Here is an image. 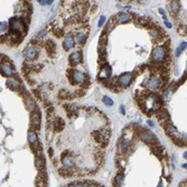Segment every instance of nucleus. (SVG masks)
<instances>
[{"label":"nucleus","mask_w":187,"mask_h":187,"mask_svg":"<svg viewBox=\"0 0 187 187\" xmlns=\"http://www.w3.org/2000/svg\"><path fill=\"white\" fill-rule=\"evenodd\" d=\"M160 84H161V81L157 76H151L148 81V87H150V89H158Z\"/></svg>","instance_id":"1a4fd4ad"},{"label":"nucleus","mask_w":187,"mask_h":187,"mask_svg":"<svg viewBox=\"0 0 187 187\" xmlns=\"http://www.w3.org/2000/svg\"><path fill=\"white\" fill-rule=\"evenodd\" d=\"M130 16L128 14H124V13H122V14H120V16L118 17V20H117V24H124V22H130Z\"/></svg>","instance_id":"ddd939ff"},{"label":"nucleus","mask_w":187,"mask_h":187,"mask_svg":"<svg viewBox=\"0 0 187 187\" xmlns=\"http://www.w3.org/2000/svg\"><path fill=\"white\" fill-rule=\"evenodd\" d=\"M131 81H132V75L131 74H123L122 76L119 79V83L122 85L123 87H128L130 83H131Z\"/></svg>","instance_id":"6e6552de"},{"label":"nucleus","mask_w":187,"mask_h":187,"mask_svg":"<svg viewBox=\"0 0 187 187\" xmlns=\"http://www.w3.org/2000/svg\"><path fill=\"white\" fill-rule=\"evenodd\" d=\"M102 102L104 103V104H107V105H113V100L112 99H110L109 96H103V99H102Z\"/></svg>","instance_id":"4be33fe9"},{"label":"nucleus","mask_w":187,"mask_h":187,"mask_svg":"<svg viewBox=\"0 0 187 187\" xmlns=\"http://www.w3.org/2000/svg\"><path fill=\"white\" fill-rule=\"evenodd\" d=\"M54 0H43V5H52Z\"/></svg>","instance_id":"7c9ffc66"},{"label":"nucleus","mask_w":187,"mask_h":187,"mask_svg":"<svg viewBox=\"0 0 187 187\" xmlns=\"http://www.w3.org/2000/svg\"><path fill=\"white\" fill-rule=\"evenodd\" d=\"M158 11H159V14L161 15V16H163V15H165V9H163V8H159Z\"/></svg>","instance_id":"2f4dec72"},{"label":"nucleus","mask_w":187,"mask_h":187,"mask_svg":"<svg viewBox=\"0 0 187 187\" xmlns=\"http://www.w3.org/2000/svg\"><path fill=\"white\" fill-rule=\"evenodd\" d=\"M164 24H165V26L166 27H167V28H173V25H172V24H170V22H168V20H165V22H164Z\"/></svg>","instance_id":"c756f323"},{"label":"nucleus","mask_w":187,"mask_h":187,"mask_svg":"<svg viewBox=\"0 0 187 187\" xmlns=\"http://www.w3.org/2000/svg\"><path fill=\"white\" fill-rule=\"evenodd\" d=\"M46 33H47V30H46V29H44V30H42V31H40V33H39V34H38L36 37H37V38H42L43 36H45V35H46Z\"/></svg>","instance_id":"cd10ccee"},{"label":"nucleus","mask_w":187,"mask_h":187,"mask_svg":"<svg viewBox=\"0 0 187 187\" xmlns=\"http://www.w3.org/2000/svg\"><path fill=\"white\" fill-rule=\"evenodd\" d=\"M26 103H27V107H28L30 110H33V109L36 108V104H35V102L31 100V99H27Z\"/></svg>","instance_id":"b1692460"},{"label":"nucleus","mask_w":187,"mask_h":187,"mask_svg":"<svg viewBox=\"0 0 187 187\" xmlns=\"http://www.w3.org/2000/svg\"><path fill=\"white\" fill-rule=\"evenodd\" d=\"M184 158L187 159V151H185V152H184Z\"/></svg>","instance_id":"c9c22d12"},{"label":"nucleus","mask_w":187,"mask_h":187,"mask_svg":"<svg viewBox=\"0 0 187 187\" xmlns=\"http://www.w3.org/2000/svg\"><path fill=\"white\" fill-rule=\"evenodd\" d=\"M104 22H105V16H101L100 19H99V22H98V26H99V27H102V26L104 25Z\"/></svg>","instance_id":"a878e982"},{"label":"nucleus","mask_w":187,"mask_h":187,"mask_svg":"<svg viewBox=\"0 0 187 187\" xmlns=\"http://www.w3.org/2000/svg\"><path fill=\"white\" fill-rule=\"evenodd\" d=\"M28 141L30 144H34L37 141V135L35 131H29L28 132Z\"/></svg>","instance_id":"f3484780"},{"label":"nucleus","mask_w":187,"mask_h":187,"mask_svg":"<svg viewBox=\"0 0 187 187\" xmlns=\"http://www.w3.org/2000/svg\"><path fill=\"white\" fill-rule=\"evenodd\" d=\"M72 73V83L73 84H77V83H82L85 81V75L81 71H77V70H74V71H71Z\"/></svg>","instance_id":"20e7f679"},{"label":"nucleus","mask_w":187,"mask_h":187,"mask_svg":"<svg viewBox=\"0 0 187 187\" xmlns=\"http://www.w3.org/2000/svg\"><path fill=\"white\" fill-rule=\"evenodd\" d=\"M169 8H170V11L173 14H178L180 10V3L178 0H172L170 1V5H169Z\"/></svg>","instance_id":"9d476101"},{"label":"nucleus","mask_w":187,"mask_h":187,"mask_svg":"<svg viewBox=\"0 0 187 187\" xmlns=\"http://www.w3.org/2000/svg\"><path fill=\"white\" fill-rule=\"evenodd\" d=\"M25 56L27 59H35L38 56V53H37L36 48H34L33 46H28L25 50Z\"/></svg>","instance_id":"39448f33"},{"label":"nucleus","mask_w":187,"mask_h":187,"mask_svg":"<svg viewBox=\"0 0 187 187\" xmlns=\"http://www.w3.org/2000/svg\"><path fill=\"white\" fill-rule=\"evenodd\" d=\"M62 163H63V165L65 166V167H67V168H72L73 166H74V160H73V158H71V157H63L62 158Z\"/></svg>","instance_id":"4468645a"},{"label":"nucleus","mask_w":187,"mask_h":187,"mask_svg":"<svg viewBox=\"0 0 187 187\" xmlns=\"http://www.w3.org/2000/svg\"><path fill=\"white\" fill-rule=\"evenodd\" d=\"M0 31H1V34H5L6 31H7V22H1V25H0Z\"/></svg>","instance_id":"393cba45"},{"label":"nucleus","mask_w":187,"mask_h":187,"mask_svg":"<svg viewBox=\"0 0 187 187\" xmlns=\"http://www.w3.org/2000/svg\"><path fill=\"white\" fill-rule=\"evenodd\" d=\"M148 124H149V126H150L151 128H152V127H154V126H155V124H154V122H152V121H150V120H149V121H148Z\"/></svg>","instance_id":"72a5a7b5"},{"label":"nucleus","mask_w":187,"mask_h":187,"mask_svg":"<svg viewBox=\"0 0 187 187\" xmlns=\"http://www.w3.org/2000/svg\"><path fill=\"white\" fill-rule=\"evenodd\" d=\"M120 111H121V113H122V114L126 113V112H124V107H123V105H120Z\"/></svg>","instance_id":"473e14b6"},{"label":"nucleus","mask_w":187,"mask_h":187,"mask_svg":"<svg viewBox=\"0 0 187 187\" xmlns=\"http://www.w3.org/2000/svg\"><path fill=\"white\" fill-rule=\"evenodd\" d=\"M140 139L144 140V142H147V144H152V142L156 141V137L151 133L149 130H142L140 132Z\"/></svg>","instance_id":"7ed1b4c3"},{"label":"nucleus","mask_w":187,"mask_h":187,"mask_svg":"<svg viewBox=\"0 0 187 187\" xmlns=\"http://www.w3.org/2000/svg\"><path fill=\"white\" fill-rule=\"evenodd\" d=\"M64 121L61 119V118H57L56 120H55V129L58 130V131H61V130L64 128Z\"/></svg>","instance_id":"6ab92c4d"},{"label":"nucleus","mask_w":187,"mask_h":187,"mask_svg":"<svg viewBox=\"0 0 187 187\" xmlns=\"http://www.w3.org/2000/svg\"><path fill=\"white\" fill-rule=\"evenodd\" d=\"M130 144H131V142H130L129 139H124V140H122V141H121V149H122L123 151H127L129 149Z\"/></svg>","instance_id":"aec40b11"},{"label":"nucleus","mask_w":187,"mask_h":187,"mask_svg":"<svg viewBox=\"0 0 187 187\" xmlns=\"http://www.w3.org/2000/svg\"><path fill=\"white\" fill-rule=\"evenodd\" d=\"M178 47H179V48H180L181 50H185L187 48V43H186V42H183V43L180 44Z\"/></svg>","instance_id":"c85d7f7f"},{"label":"nucleus","mask_w":187,"mask_h":187,"mask_svg":"<svg viewBox=\"0 0 187 187\" xmlns=\"http://www.w3.org/2000/svg\"><path fill=\"white\" fill-rule=\"evenodd\" d=\"M87 38V35L85 33H83V31H80V33H77V35H76V39H77L79 43H85Z\"/></svg>","instance_id":"a211bd4d"},{"label":"nucleus","mask_w":187,"mask_h":187,"mask_svg":"<svg viewBox=\"0 0 187 187\" xmlns=\"http://www.w3.org/2000/svg\"><path fill=\"white\" fill-rule=\"evenodd\" d=\"M123 180V175L122 174H119L117 177H115V183H118V184H121Z\"/></svg>","instance_id":"bb28decb"},{"label":"nucleus","mask_w":187,"mask_h":187,"mask_svg":"<svg viewBox=\"0 0 187 187\" xmlns=\"http://www.w3.org/2000/svg\"><path fill=\"white\" fill-rule=\"evenodd\" d=\"M7 85L10 89H13V90H16L17 87H19V82L18 81H16L15 79H9L7 81Z\"/></svg>","instance_id":"dca6fc26"},{"label":"nucleus","mask_w":187,"mask_h":187,"mask_svg":"<svg viewBox=\"0 0 187 187\" xmlns=\"http://www.w3.org/2000/svg\"><path fill=\"white\" fill-rule=\"evenodd\" d=\"M10 30L15 33V34H17V33H20V30H22V26H27V24H25V22H22V19L20 18H18V17H13V18H10Z\"/></svg>","instance_id":"f257e3e1"},{"label":"nucleus","mask_w":187,"mask_h":187,"mask_svg":"<svg viewBox=\"0 0 187 187\" xmlns=\"http://www.w3.org/2000/svg\"><path fill=\"white\" fill-rule=\"evenodd\" d=\"M103 71L105 72L107 77H110V75H111V66H110L108 63H105V64L103 65Z\"/></svg>","instance_id":"412c9836"},{"label":"nucleus","mask_w":187,"mask_h":187,"mask_svg":"<svg viewBox=\"0 0 187 187\" xmlns=\"http://www.w3.org/2000/svg\"><path fill=\"white\" fill-rule=\"evenodd\" d=\"M166 131H167V133L170 136V137H175L178 132H177V129L174 127L173 124H168V126H166Z\"/></svg>","instance_id":"2eb2a0df"},{"label":"nucleus","mask_w":187,"mask_h":187,"mask_svg":"<svg viewBox=\"0 0 187 187\" xmlns=\"http://www.w3.org/2000/svg\"><path fill=\"white\" fill-rule=\"evenodd\" d=\"M166 56V48L164 46H158L152 52V58L155 62H161L164 61Z\"/></svg>","instance_id":"f03ea898"},{"label":"nucleus","mask_w":187,"mask_h":187,"mask_svg":"<svg viewBox=\"0 0 187 187\" xmlns=\"http://www.w3.org/2000/svg\"><path fill=\"white\" fill-rule=\"evenodd\" d=\"M1 74L3 75V76H11V74H13V70H11V67L9 66L8 64H2L1 65Z\"/></svg>","instance_id":"f8f14e48"},{"label":"nucleus","mask_w":187,"mask_h":187,"mask_svg":"<svg viewBox=\"0 0 187 187\" xmlns=\"http://www.w3.org/2000/svg\"><path fill=\"white\" fill-rule=\"evenodd\" d=\"M74 45H75V42H74V38H73L71 35H68V36H66L64 38V42H63V47H64L66 50H71L74 47Z\"/></svg>","instance_id":"0eeeda50"},{"label":"nucleus","mask_w":187,"mask_h":187,"mask_svg":"<svg viewBox=\"0 0 187 187\" xmlns=\"http://www.w3.org/2000/svg\"><path fill=\"white\" fill-rule=\"evenodd\" d=\"M181 167H183V168H185V169H187V164H183Z\"/></svg>","instance_id":"f704fd0d"},{"label":"nucleus","mask_w":187,"mask_h":187,"mask_svg":"<svg viewBox=\"0 0 187 187\" xmlns=\"http://www.w3.org/2000/svg\"><path fill=\"white\" fill-rule=\"evenodd\" d=\"M65 107H66V109L68 110L70 113H74V112L77 111V107L74 105V104H67V105H65Z\"/></svg>","instance_id":"5701e85b"},{"label":"nucleus","mask_w":187,"mask_h":187,"mask_svg":"<svg viewBox=\"0 0 187 187\" xmlns=\"http://www.w3.org/2000/svg\"><path fill=\"white\" fill-rule=\"evenodd\" d=\"M31 122H33V127L34 128H38L39 129V122H40V119H39V112H33L31 113Z\"/></svg>","instance_id":"9b49d317"},{"label":"nucleus","mask_w":187,"mask_h":187,"mask_svg":"<svg viewBox=\"0 0 187 187\" xmlns=\"http://www.w3.org/2000/svg\"><path fill=\"white\" fill-rule=\"evenodd\" d=\"M70 62H71V64L72 65H77L80 64L81 62H82V53L81 52H75V53H73L72 55L70 56Z\"/></svg>","instance_id":"423d86ee"}]
</instances>
